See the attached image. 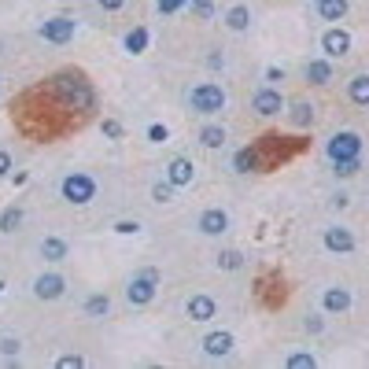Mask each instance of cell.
I'll use <instances>...</instances> for the list:
<instances>
[{
	"mask_svg": "<svg viewBox=\"0 0 369 369\" xmlns=\"http://www.w3.org/2000/svg\"><path fill=\"white\" fill-rule=\"evenodd\" d=\"M189 108L196 115H218V111H226V89H222L218 82H200L192 92H189Z\"/></svg>",
	"mask_w": 369,
	"mask_h": 369,
	"instance_id": "6da1fadb",
	"label": "cell"
},
{
	"mask_svg": "<svg viewBox=\"0 0 369 369\" xmlns=\"http://www.w3.org/2000/svg\"><path fill=\"white\" fill-rule=\"evenodd\" d=\"M63 200L67 203H74V207H85V203H92L96 200V178H89V174H82V170H74V174H67L63 178Z\"/></svg>",
	"mask_w": 369,
	"mask_h": 369,
	"instance_id": "7a4b0ae2",
	"label": "cell"
},
{
	"mask_svg": "<svg viewBox=\"0 0 369 369\" xmlns=\"http://www.w3.org/2000/svg\"><path fill=\"white\" fill-rule=\"evenodd\" d=\"M325 152H328V159L340 163V159H359L362 155V137L359 133H351V129H344V133H333L325 144Z\"/></svg>",
	"mask_w": 369,
	"mask_h": 369,
	"instance_id": "3957f363",
	"label": "cell"
},
{
	"mask_svg": "<svg viewBox=\"0 0 369 369\" xmlns=\"http://www.w3.org/2000/svg\"><path fill=\"white\" fill-rule=\"evenodd\" d=\"M155 288H159V273H155V270H144V273H137L133 281L126 284V299L133 303V307H144V303L155 299Z\"/></svg>",
	"mask_w": 369,
	"mask_h": 369,
	"instance_id": "277c9868",
	"label": "cell"
},
{
	"mask_svg": "<svg viewBox=\"0 0 369 369\" xmlns=\"http://www.w3.org/2000/svg\"><path fill=\"white\" fill-rule=\"evenodd\" d=\"M37 34H41L48 45H67V41H74L78 22H74L71 15H56V19H45V22H41V30H37Z\"/></svg>",
	"mask_w": 369,
	"mask_h": 369,
	"instance_id": "5b68a950",
	"label": "cell"
},
{
	"mask_svg": "<svg viewBox=\"0 0 369 369\" xmlns=\"http://www.w3.org/2000/svg\"><path fill=\"white\" fill-rule=\"evenodd\" d=\"M252 111L255 115H262V118H273V115H281L284 111V96L277 89H270V85H262L255 96H252Z\"/></svg>",
	"mask_w": 369,
	"mask_h": 369,
	"instance_id": "8992f818",
	"label": "cell"
},
{
	"mask_svg": "<svg viewBox=\"0 0 369 369\" xmlns=\"http://www.w3.org/2000/svg\"><path fill=\"white\" fill-rule=\"evenodd\" d=\"M196 229L203 236H222V233H229V215L222 207H207L203 215L196 218Z\"/></svg>",
	"mask_w": 369,
	"mask_h": 369,
	"instance_id": "52a82bcc",
	"label": "cell"
},
{
	"mask_svg": "<svg viewBox=\"0 0 369 369\" xmlns=\"http://www.w3.org/2000/svg\"><path fill=\"white\" fill-rule=\"evenodd\" d=\"M321 52H325L328 59H344L347 52H351V34L340 30V26L325 30V34H321Z\"/></svg>",
	"mask_w": 369,
	"mask_h": 369,
	"instance_id": "ba28073f",
	"label": "cell"
},
{
	"mask_svg": "<svg viewBox=\"0 0 369 369\" xmlns=\"http://www.w3.org/2000/svg\"><path fill=\"white\" fill-rule=\"evenodd\" d=\"M63 292H67V281H63L59 273H41L34 281V296L37 299H59Z\"/></svg>",
	"mask_w": 369,
	"mask_h": 369,
	"instance_id": "9c48e42d",
	"label": "cell"
},
{
	"mask_svg": "<svg viewBox=\"0 0 369 369\" xmlns=\"http://www.w3.org/2000/svg\"><path fill=\"white\" fill-rule=\"evenodd\" d=\"M166 181L178 184V189H184V184L196 181V166H192L189 159H170V163H166Z\"/></svg>",
	"mask_w": 369,
	"mask_h": 369,
	"instance_id": "30bf717a",
	"label": "cell"
},
{
	"mask_svg": "<svg viewBox=\"0 0 369 369\" xmlns=\"http://www.w3.org/2000/svg\"><path fill=\"white\" fill-rule=\"evenodd\" d=\"M325 247H328V252H340V255L354 252V236H351V229H344V226L325 229Z\"/></svg>",
	"mask_w": 369,
	"mask_h": 369,
	"instance_id": "8fae6325",
	"label": "cell"
},
{
	"mask_svg": "<svg viewBox=\"0 0 369 369\" xmlns=\"http://www.w3.org/2000/svg\"><path fill=\"white\" fill-rule=\"evenodd\" d=\"M303 74H307L310 85H328V82H333V59H328V56L325 59H310Z\"/></svg>",
	"mask_w": 369,
	"mask_h": 369,
	"instance_id": "7c38bea8",
	"label": "cell"
},
{
	"mask_svg": "<svg viewBox=\"0 0 369 369\" xmlns=\"http://www.w3.org/2000/svg\"><path fill=\"white\" fill-rule=\"evenodd\" d=\"M37 252H41V259H48V262H63V259L71 255V244L63 240V236H45Z\"/></svg>",
	"mask_w": 369,
	"mask_h": 369,
	"instance_id": "4fadbf2b",
	"label": "cell"
},
{
	"mask_svg": "<svg viewBox=\"0 0 369 369\" xmlns=\"http://www.w3.org/2000/svg\"><path fill=\"white\" fill-rule=\"evenodd\" d=\"M215 314H218V303L210 296H192L189 299V318L192 321H210Z\"/></svg>",
	"mask_w": 369,
	"mask_h": 369,
	"instance_id": "5bb4252c",
	"label": "cell"
},
{
	"mask_svg": "<svg viewBox=\"0 0 369 369\" xmlns=\"http://www.w3.org/2000/svg\"><path fill=\"white\" fill-rule=\"evenodd\" d=\"M203 351L210 354V359H226V354L233 351V333H210V336H203Z\"/></svg>",
	"mask_w": 369,
	"mask_h": 369,
	"instance_id": "9a60e30c",
	"label": "cell"
},
{
	"mask_svg": "<svg viewBox=\"0 0 369 369\" xmlns=\"http://www.w3.org/2000/svg\"><path fill=\"white\" fill-rule=\"evenodd\" d=\"M222 22H226L233 34H244L247 26H252V11H247V4H233L226 15H222Z\"/></svg>",
	"mask_w": 369,
	"mask_h": 369,
	"instance_id": "2e32d148",
	"label": "cell"
},
{
	"mask_svg": "<svg viewBox=\"0 0 369 369\" xmlns=\"http://www.w3.org/2000/svg\"><path fill=\"white\" fill-rule=\"evenodd\" d=\"M321 303H325L328 314H344V310H351V292L347 288H328L321 296Z\"/></svg>",
	"mask_w": 369,
	"mask_h": 369,
	"instance_id": "e0dca14e",
	"label": "cell"
},
{
	"mask_svg": "<svg viewBox=\"0 0 369 369\" xmlns=\"http://www.w3.org/2000/svg\"><path fill=\"white\" fill-rule=\"evenodd\" d=\"M347 96H351V103H359V108H369V74H354L351 78Z\"/></svg>",
	"mask_w": 369,
	"mask_h": 369,
	"instance_id": "ac0fdd59",
	"label": "cell"
},
{
	"mask_svg": "<svg viewBox=\"0 0 369 369\" xmlns=\"http://www.w3.org/2000/svg\"><path fill=\"white\" fill-rule=\"evenodd\" d=\"M347 0H325V4H318V15L325 19V22H340V19H344L347 15Z\"/></svg>",
	"mask_w": 369,
	"mask_h": 369,
	"instance_id": "d6986e66",
	"label": "cell"
},
{
	"mask_svg": "<svg viewBox=\"0 0 369 369\" xmlns=\"http://www.w3.org/2000/svg\"><path fill=\"white\" fill-rule=\"evenodd\" d=\"M226 129H222V126H203L200 129V144H203V148H226Z\"/></svg>",
	"mask_w": 369,
	"mask_h": 369,
	"instance_id": "ffe728a7",
	"label": "cell"
},
{
	"mask_svg": "<svg viewBox=\"0 0 369 369\" xmlns=\"http://www.w3.org/2000/svg\"><path fill=\"white\" fill-rule=\"evenodd\" d=\"M233 170H236V174H252V170H259V155H255V148H240V152H236Z\"/></svg>",
	"mask_w": 369,
	"mask_h": 369,
	"instance_id": "44dd1931",
	"label": "cell"
},
{
	"mask_svg": "<svg viewBox=\"0 0 369 369\" xmlns=\"http://www.w3.org/2000/svg\"><path fill=\"white\" fill-rule=\"evenodd\" d=\"M292 122L296 126H314V103H307V100L292 103Z\"/></svg>",
	"mask_w": 369,
	"mask_h": 369,
	"instance_id": "7402d4cb",
	"label": "cell"
},
{
	"mask_svg": "<svg viewBox=\"0 0 369 369\" xmlns=\"http://www.w3.org/2000/svg\"><path fill=\"white\" fill-rule=\"evenodd\" d=\"M189 11H192V19L210 22L215 19V0H189Z\"/></svg>",
	"mask_w": 369,
	"mask_h": 369,
	"instance_id": "603a6c76",
	"label": "cell"
},
{
	"mask_svg": "<svg viewBox=\"0 0 369 369\" xmlns=\"http://www.w3.org/2000/svg\"><path fill=\"white\" fill-rule=\"evenodd\" d=\"M108 310H111V299L108 296H89L85 299V314H89V318H103Z\"/></svg>",
	"mask_w": 369,
	"mask_h": 369,
	"instance_id": "cb8c5ba5",
	"label": "cell"
},
{
	"mask_svg": "<svg viewBox=\"0 0 369 369\" xmlns=\"http://www.w3.org/2000/svg\"><path fill=\"white\" fill-rule=\"evenodd\" d=\"M144 48H148V30L137 26L133 34H126V52H133V56H137V52H144Z\"/></svg>",
	"mask_w": 369,
	"mask_h": 369,
	"instance_id": "d4e9b609",
	"label": "cell"
},
{
	"mask_svg": "<svg viewBox=\"0 0 369 369\" xmlns=\"http://www.w3.org/2000/svg\"><path fill=\"white\" fill-rule=\"evenodd\" d=\"M174 189H178V184H170V181H155L152 184V200L155 203H170V200H174Z\"/></svg>",
	"mask_w": 369,
	"mask_h": 369,
	"instance_id": "484cf974",
	"label": "cell"
},
{
	"mask_svg": "<svg viewBox=\"0 0 369 369\" xmlns=\"http://www.w3.org/2000/svg\"><path fill=\"white\" fill-rule=\"evenodd\" d=\"M19 222H22V210L19 207H8L4 215H0V233H15Z\"/></svg>",
	"mask_w": 369,
	"mask_h": 369,
	"instance_id": "4316f807",
	"label": "cell"
},
{
	"mask_svg": "<svg viewBox=\"0 0 369 369\" xmlns=\"http://www.w3.org/2000/svg\"><path fill=\"white\" fill-rule=\"evenodd\" d=\"M244 266V255L240 252H222L218 255V270H240Z\"/></svg>",
	"mask_w": 369,
	"mask_h": 369,
	"instance_id": "83f0119b",
	"label": "cell"
},
{
	"mask_svg": "<svg viewBox=\"0 0 369 369\" xmlns=\"http://www.w3.org/2000/svg\"><path fill=\"white\" fill-rule=\"evenodd\" d=\"M288 369H314V366H318V359H314V354H288V362H284Z\"/></svg>",
	"mask_w": 369,
	"mask_h": 369,
	"instance_id": "f1b7e54d",
	"label": "cell"
},
{
	"mask_svg": "<svg viewBox=\"0 0 369 369\" xmlns=\"http://www.w3.org/2000/svg\"><path fill=\"white\" fill-rule=\"evenodd\" d=\"M333 166H336V174H340V178H354L362 163H359V159H340V163H333Z\"/></svg>",
	"mask_w": 369,
	"mask_h": 369,
	"instance_id": "f546056e",
	"label": "cell"
},
{
	"mask_svg": "<svg viewBox=\"0 0 369 369\" xmlns=\"http://www.w3.org/2000/svg\"><path fill=\"white\" fill-rule=\"evenodd\" d=\"M148 140H152V144H166V140H170V129L159 126V122H152V126H148Z\"/></svg>",
	"mask_w": 369,
	"mask_h": 369,
	"instance_id": "4dcf8cb0",
	"label": "cell"
},
{
	"mask_svg": "<svg viewBox=\"0 0 369 369\" xmlns=\"http://www.w3.org/2000/svg\"><path fill=\"white\" fill-rule=\"evenodd\" d=\"M184 4H189V0H159L155 8H159V15H174V11H181Z\"/></svg>",
	"mask_w": 369,
	"mask_h": 369,
	"instance_id": "1f68e13d",
	"label": "cell"
},
{
	"mask_svg": "<svg viewBox=\"0 0 369 369\" xmlns=\"http://www.w3.org/2000/svg\"><path fill=\"white\" fill-rule=\"evenodd\" d=\"M19 347H22V344H19V340H11V336H8V340H0V354H4V359H15Z\"/></svg>",
	"mask_w": 369,
	"mask_h": 369,
	"instance_id": "d6a6232c",
	"label": "cell"
},
{
	"mask_svg": "<svg viewBox=\"0 0 369 369\" xmlns=\"http://www.w3.org/2000/svg\"><path fill=\"white\" fill-rule=\"evenodd\" d=\"M59 366H63V369H71V366L78 369V366H85V359H82V354H63V359H59Z\"/></svg>",
	"mask_w": 369,
	"mask_h": 369,
	"instance_id": "836d02e7",
	"label": "cell"
},
{
	"mask_svg": "<svg viewBox=\"0 0 369 369\" xmlns=\"http://www.w3.org/2000/svg\"><path fill=\"white\" fill-rule=\"evenodd\" d=\"M96 4H100L103 11H118V8H122V4H126V0H96Z\"/></svg>",
	"mask_w": 369,
	"mask_h": 369,
	"instance_id": "e575fe53",
	"label": "cell"
},
{
	"mask_svg": "<svg viewBox=\"0 0 369 369\" xmlns=\"http://www.w3.org/2000/svg\"><path fill=\"white\" fill-rule=\"evenodd\" d=\"M8 170H11V155L0 152V178H8Z\"/></svg>",
	"mask_w": 369,
	"mask_h": 369,
	"instance_id": "d590c367",
	"label": "cell"
},
{
	"mask_svg": "<svg viewBox=\"0 0 369 369\" xmlns=\"http://www.w3.org/2000/svg\"><path fill=\"white\" fill-rule=\"evenodd\" d=\"M103 133H108V137H122V126H118V122H103Z\"/></svg>",
	"mask_w": 369,
	"mask_h": 369,
	"instance_id": "8d00e7d4",
	"label": "cell"
},
{
	"mask_svg": "<svg viewBox=\"0 0 369 369\" xmlns=\"http://www.w3.org/2000/svg\"><path fill=\"white\" fill-rule=\"evenodd\" d=\"M140 226H137V222H118V226H115V233H137Z\"/></svg>",
	"mask_w": 369,
	"mask_h": 369,
	"instance_id": "74e56055",
	"label": "cell"
},
{
	"mask_svg": "<svg viewBox=\"0 0 369 369\" xmlns=\"http://www.w3.org/2000/svg\"><path fill=\"white\" fill-rule=\"evenodd\" d=\"M321 328H325L321 318H307V333H321Z\"/></svg>",
	"mask_w": 369,
	"mask_h": 369,
	"instance_id": "f35d334b",
	"label": "cell"
},
{
	"mask_svg": "<svg viewBox=\"0 0 369 369\" xmlns=\"http://www.w3.org/2000/svg\"><path fill=\"white\" fill-rule=\"evenodd\" d=\"M314 4H325V0H314Z\"/></svg>",
	"mask_w": 369,
	"mask_h": 369,
	"instance_id": "ab89813d",
	"label": "cell"
}]
</instances>
